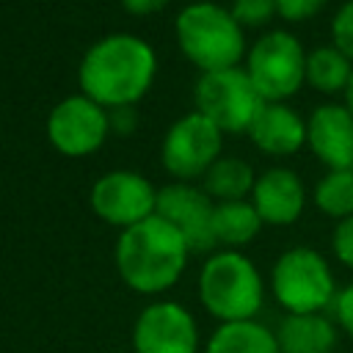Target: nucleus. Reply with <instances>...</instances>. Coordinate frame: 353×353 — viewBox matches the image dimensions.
Returning a JSON list of instances; mask_svg holds the SVG:
<instances>
[{
    "label": "nucleus",
    "mask_w": 353,
    "mask_h": 353,
    "mask_svg": "<svg viewBox=\"0 0 353 353\" xmlns=\"http://www.w3.org/2000/svg\"><path fill=\"white\" fill-rule=\"evenodd\" d=\"M154 74L157 52L132 33H110L94 41L77 66L83 94L105 110L132 108L152 88Z\"/></svg>",
    "instance_id": "1"
},
{
    "label": "nucleus",
    "mask_w": 353,
    "mask_h": 353,
    "mask_svg": "<svg viewBox=\"0 0 353 353\" xmlns=\"http://www.w3.org/2000/svg\"><path fill=\"white\" fill-rule=\"evenodd\" d=\"M190 248L185 237L160 215H152L116 240V270L121 281L141 295H160L171 290L185 273Z\"/></svg>",
    "instance_id": "2"
},
{
    "label": "nucleus",
    "mask_w": 353,
    "mask_h": 353,
    "mask_svg": "<svg viewBox=\"0 0 353 353\" xmlns=\"http://www.w3.org/2000/svg\"><path fill=\"white\" fill-rule=\"evenodd\" d=\"M176 44L182 55L204 72H221L240 63L245 55V30L229 8L218 3H190L176 14Z\"/></svg>",
    "instance_id": "3"
},
{
    "label": "nucleus",
    "mask_w": 353,
    "mask_h": 353,
    "mask_svg": "<svg viewBox=\"0 0 353 353\" xmlns=\"http://www.w3.org/2000/svg\"><path fill=\"white\" fill-rule=\"evenodd\" d=\"M199 301L218 323L254 320L265 301L256 265L232 248L215 251L199 270Z\"/></svg>",
    "instance_id": "4"
},
{
    "label": "nucleus",
    "mask_w": 353,
    "mask_h": 353,
    "mask_svg": "<svg viewBox=\"0 0 353 353\" xmlns=\"http://www.w3.org/2000/svg\"><path fill=\"white\" fill-rule=\"evenodd\" d=\"M270 290L287 314H317L336 298V281L325 256L309 245L287 248L273 262Z\"/></svg>",
    "instance_id": "5"
},
{
    "label": "nucleus",
    "mask_w": 353,
    "mask_h": 353,
    "mask_svg": "<svg viewBox=\"0 0 353 353\" xmlns=\"http://www.w3.org/2000/svg\"><path fill=\"white\" fill-rule=\"evenodd\" d=\"M243 69L265 102H284L306 83V52L290 30H270L254 41Z\"/></svg>",
    "instance_id": "6"
},
{
    "label": "nucleus",
    "mask_w": 353,
    "mask_h": 353,
    "mask_svg": "<svg viewBox=\"0 0 353 353\" xmlns=\"http://www.w3.org/2000/svg\"><path fill=\"white\" fill-rule=\"evenodd\" d=\"M193 99L196 110L207 116L221 132H248L265 105L243 66L204 72L196 80Z\"/></svg>",
    "instance_id": "7"
},
{
    "label": "nucleus",
    "mask_w": 353,
    "mask_h": 353,
    "mask_svg": "<svg viewBox=\"0 0 353 353\" xmlns=\"http://www.w3.org/2000/svg\"><path fill=\"white\" fill-rule=\"evenodd\" d=\"M223 132L199 110L179 116L160 146L163 168L176 182H193L207 174V168L221 157Z\"/></svg>",
    "instance_id": "8"
},
{
    "label": "nucleus",
    "mask_w": 353,
    "mask_h": 353,
    "mask_svg": "<svg viewBox=\"0 0 353 353\" xmlns=\"http://www.w3.org/2000/svg\"><path fill=\"white\" fill-rule=\"evenodd\" d=\"M88 204L97 218L121 232L152 218L157 210V188L138 171L116 168L102 174L88 193Z\"/></svg>",
    "instance_id": "9"
},
{
    "label": "nucleus",
    "mask_w": 353,
    "mask_h": 353,
    "mask_svg": "<svg viewBox=\"0 0 353 353\" xmlns=\"http://www.w3.org/2000/svg\"><path fill=\"white\" fill-rule=\"evenodd\" d=\"M44 130L55 152H61L63 157H85L105 143L110 119L108 110L85 94H72L50 110Z\"/></svg>",
    "instance_id": "10"
},
{
    "label": "nucleus",
    "mask_w": 353,
    "mask_h": 353,
    "mask_svg": "<svg viewBox=\"0 0 353 353\" xmlns=\"http://www.w3.org/2000/svg\"><path fill=\"white\" fill-rule=\"evenodd\" d=\"M135 353H199V325L176 301H154L132 325Z\"/></svg>",
    "instance_id": "11"
},
{
    "label": "nucleus",
    "mask_w": 353,
    "mask_h": 353,
    "mask_svg": "<svg viewBox=\"0 0 353 353\" xmlns=\"http://www.w3.org/2000/svg\"><path fill=\"white\" fill-rule=\"evenodd\" d=\"M212 210L215 201L190 182H171L157 190V210L163 221H168L188 243L190 251L204 254L215 248L212 237Z\"/></svg>",
    "instance_id": "12"
},
{
    "label": "nucleus",
    "mask_w": 353,
    "mask_h": 353,
    "mask_svg": "<svg viewBox=\"0 0 353 353\" xmlns=\"http://www.w3.org/2000/svg\"><path fill=\"white\" fill-rule=\"evenodd\" d=\"M306 146L328 168H353V113L345 105H317L306 119Z\"/></svg>",
    "instance_id": "13"
},
{
    "label": "nucleus",
    "mask_w": 353,
    "mask_h": 353,
    "mask_svg": "<svg viewBox=\"0 0 353 353\" xmlns=\"http://www.w3.org/2000/svg\"><path fill=\"white\" fill-rule=\"evenodd\" d=\"M251 204L259 212L262 223L270 226H290L301 218L306 204V190L301 176L292 168H268L256 176L251 190Z\"/></svg>",
    "instance_id": "14"
},
{
    "label": "nucleus",
    "mask_w": 353,
    "mask_h": 353,
    "mask_svg": "<svg viewBox=\"0 0 353 353\" xmlns=\"http://www.w3.org/2000/svg\"><path fill=\"white\" fill-rule=\"evenodd\" d=\"M248 138L270 157H290L306 143V121L284 102H265L248 127Z\"/></svg>",
    "instance_id": "15"
},
{
    "label": "nucleus",
    "mask_w": 353,
    "mask_h": 353,
    "mask_svg": "<svg viewBox=\"0 0 353 353\" xmlns=\"http://www.w3.org/2000/svg\"><path fill=\"white\" fill-rule=\"evenodd\" d=\"M336 325L323 314H284L276 331V342L281 353H334L336 347Z\"/></svg>",
    "instance_id": "16"
},
{
    "label": "nucleus",
    "mask_w": 353,
    "mask_h": 353,
    "mask_svg": "<svg viewBox=\"0 0 353 353\" xmlns=\"http://www.w3.org/2000/svg\"><path fill=\"white\" fill-rule=\"evenodd\" d=\"M262 218L259 212L254 210V204L248 199H240V201H215V210H212V237H215V245H223V248H240L245 243H251L259 229H262Z\"/></svg>",
    "instance_id": "17"
},
{
    "label": "nucleus",
    "mask_w": 353,
    "mask_h": 353,
    "mask_svg": "<svg viewBox=\"0 0 353 353\" xmlns=\"http://www.w3.org/2000/svg\"><path fill=\"white\" fill-rule=\"evenodd\" d=\"M204 353H281L276 342V331L256 320H240V323H221Z\"/></svg>",
    "instance_id": "18"
},
{
    "label": "nucleus",
    "mask_w": 353,
    "mask_h": 353,
    "mask_svg": "<svg viewBox=\"0 0 353 353\" xmlns=\"http://www.w3.org/2000/svg\"><path fill=\"white\" fill-rule=\"evenodd\" d=\"M254 171L240 157H218L201 176V190L218 201H240L254 190Z\"/></svg>",
    "instance_id": "19"
},
{
    "label": "nucleus",
    "mask_w": 353,
    "mask_h": 353,
    "mask_svg": "<svg viewBox=\"0 0 353 353\" xmlns=\"http://www.w3.org/2000/svg\"><path fill=\"white\" fill-rule=\"evenodd\" d=\"M353 74V61L345 58L334 44L314 47L306 52V83L320 94H345Z\"/></svg>",
    "instance_id": "20"
},
{
    "label": "nucleus",
    "mask_w": 353,
    "mask_h": 353,
    "mask_svg": "<svg viewBox=\"0 0 353 353\" xmlns=\"http://www.w3.org/2000/svg\"><path fill=\"white\" fill-rule=\"evenodd\" d=\"M314 207L336 221H345L353 215V168L328 171L314 185Z\"/></svg>",
    "instance_id": "21"
},
{
    "label": "nucleus",
    "mask_w": 353,
    "mask_h": 353,
    "mask_svg": "<svg viewBox=\"0 0 353 353\" xmlns=\"http://www.w3.org/2000/svg\"><path fill=\"white\" fill-rule=\"evenodd\" d=\"M229 11L243 30L245 28H265L276 17V0H234Z\"/></svg>",
    "instance_id": "22"
},
{
    "label": "nucleus",
    "mask_w": 353,
    "mask_h": 353,
    "mask_svg": "<svg viewBox=\"0 0 353 353\" xmlns=\"http://www.w3.org/2000/svg\"><path fill=\"white\" fill-rule=\"evenodd\" d=\"M331 44L353 61V0H345L331 19Z\"/></svg>",
    "instance_id": "23"
},
{
    "label": "nucleus",
    "mask_w": 353,
    "mask_h": 353,
    "mask_svg": "<svg viewBox=\"0 0 353 353\" xmlns=\"http://www.w3.org/2000/svg\"><path fill=\"white\" fill-rule=\"evenodd\" d=\"M328 0H276V14L287 22H306L312 19Z\"/></svg>",
    "instance_id": "24"
},
{
    "label": "nucleus",
    "mask_w": 353,
    "mask_h": 353,
    "mask_svg": "<svg viewBox=\"0 0 353 353\" xmlns=\"http://www.w3.org/2000/svg\"><path fill=\"white\" fill-rule=\"evenodd\" d=\"M331 248H334V256L353 270V215L339 221L334 234H331Z\"/></svg>",
    "instance_id": "25"
},
{
    "label": "nucleus",
    "mask_w": 353,
    "mask_h": 353,
    "mask_svg": "<svg viewBox=\"0 0 353 353\" xmlns=\"http://www.w3.org/2000/svg\"><path fill=\"white\" fill-rule=\"evenodd\" d=\"M334 312H336V323L342 325V331L353 339V281L336 292V298H334Z\"/></svg>",
    "instance_id": "26"
},
{
    "label": "nucleus",
    "mask_w": 353,
    "mask_h": 353,
    "mask_svg": "<svg viewBox=\"0 0 353 353\" xmlns=\"http://www.w3.org/2000/svg\"><path fill=\"white\" fill-rule=\"evenodd\" d=\"M108 119H110V130L121 132V135H130L135 130V110L132 108H116V110H108Z\"/></svg>",
    "instance_id": "27"
},
{
    "label": "nucleus",
    "mask_w": 353,
    "mask_h": 353,
    "mask_svg": "<svg viewBox=\"0 0 353 353\" xmlns=\"http://www.w3.org/2000/svg\"><path fill=\"white\" fill-rule=\"evenodd\" d=\"M121 6H124V11H130L135 17H146V14H154V11L165 8L168 0H121Z\"/></svg>",
    "instance_id": "28"
},
{
    "label": "nucleus",
    "mask_w": 353,
    "mask_h": 353,
    "mask_svg": "<svg viewBox=\"0 0 353 353\" xmlns=\"http://www.w3.org/2000/svg\"><path fill=\"white\" fill-rule=\"evenodd\" d=\"M345 108L353 113V74H350V83H347V88H345Z\"/></svg>",
    "instance_id": "29"
},
{
    "label": "nucleus",
    "mask_w": 353,
    "mask_h": 353,
    "mask_svg": "<svg viewBox=\"0 0 353 353\" xmlns=\"http://www.w3.org/2000/svg\"><path fill=\"white\" fill-rule=\"evenodd\" d=\"M116 353H135V350H116Z\"/></svg>",
    "instance_id": "30"
}]
</instances>
